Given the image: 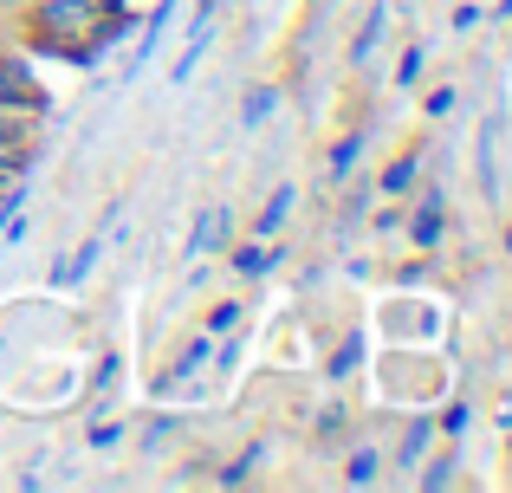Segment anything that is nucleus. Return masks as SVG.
<instances>
[{"instance_id": "obj_8", "label": "nucleus", "mask_w": 512, "mask_h": 493, "mask_svg": "<svg viewBox=\"0 0 512 493\" xmlns=\"http://www.w3.org/2000/svg\"><path fill=\"white\" fill-rule=\"evenodd\" d=\"M292 202H299V189H292V182H279V189L266 195V208L253 215V234H266V241H273V234L292 221Z\"/></svg>"}, {"instance_id": "obj_14", "label": "nucleus", "mask_w": 512, "mask_h": 493, "mask_svg": "<svg viewBox=\"0 0 512 493\" xmlns=\"http://www.w3.org/2000/svg\"><path fill=\"white\" fill-rule=\"evenodd\" d=\"M467 422H474V403H461V396H454V403H441V416H435V435L461 442V435H467Z\"/></svg>"}, {"instance_id": "obj_22", "label": "nucleus", "mask_w": 512, "mask_h": 493, "mask_svg": "<svg viewBox=\"0 0 512 493\" xmlns=\"http://www.w3.org/2000/svg\"><path fill=\"white\" fill-rule=\"evenodd\" d=\"M493 20H512V0H493Z\"/></svg>"}, {"instance_id": "obj_4", "label": "nucleus", "mask_w": 512, "mask_h": 493, "mask_svg": "<svg viewBox=\"0 0 512 493\" xmlns=\"http://www.w3.org/2000/svg\"><path fill=\"white\" fill-rule=\"evenodd\" d=\"M286 260V253H279L273 241H266V234H253V241H240V247H227V266H234L240 279H266L273 273V266Z\"/></svg>"}, {"instance_id": "obj_19", "label": "nucleus", "mask_w": 512, "mask_h": 493, "mask_svg": "<svg viewBox=\"0 0 512 493\" xmlns=\"http://www.w3.org/2000/svg\"><path fill=\"white\" fill-rule=\"evenodd\" d=\"M422 65H428V46H409V52H402V59H396V85L409 91L415 78H422Z\"/></svg>"}, {"instance_id": "obj_15", "label": "nucleus", "mask_w": 512, "mask_h": 493, "mask_svg": "<svg viewBox=\"0 0 512 493\" xmlns=\"http://www.w3.org/2000/svg\"><path fill=\"white\" fill-rule=\"evenodd\" d=\"M376 474H383V468H376V448H350V455H344V481L350 487H370Z\"/></svg>"}, {"instance_id": "obj_1", "label": "nucleus", "mask_w": 512, "mask_h": 493, "mask_svg": "<svg viewBox=\"0 0 512 493\" xmlns=\"http://www.w3.org/2000/svg\"><path fill=\"white\" fill-rule=\"evenodd\" d=\"M111 13H130V7H117V0H33L26 7V46L59 52L72 65H98L91 39H98V26Z\"/></svg>"}, {"instance_id": "obj_9", "label": "nucleus", "mask_w": 512, "mask_h": 493, "mask_svg": "<svg viewBox=\"0 0 512 493\" xmlns=\"http://www.w3.org/2000/svg\"><path fill=\"white\" fill-rule=\"evenodd\" d=\"M98 253H104V234H91V241H78V247H72V260H65V266H59L52 279H59V286H78V279H85L91 266H98Z\"/></svg>"}, {"instance_id": "obj_3", "label": "nucleus", "mask_w": 512, "mask_h": 493, "mask_svg": "<svg viewBox=\"0 0 512 493\" xmlns=\"http://www.w3.org/2000/svg\"><path fill=\"white\" fill-rule=\"evenodd\" d=\"M441 228H448V195L428 189L422 202H415V215H402V234H409L415 253H441Z\"/></svg>"}, {"instance_id": "obj_7", "label": "nucleus", "mask_w": 512, "mask_h": 493, "mask_svg": "<svg viewBox=\"0 0 512 493\" xmlns=\"http://www.w3.org/2000/svg\"><path fill=\"white\" fill-rule=\"evenodd\" d=\"M383 26H389V7H383V0H376V7L363 13L357 39H350V65H370V59H376V46H383Z\"/></svg>"}, {"instance_id": "obj_18", "label": "nucleus", "mask_w": 512, "mask_h": 493, "mask_svg": "<svg viewBox=\"0 0 512 493\" xmlns=\"http://www.w3.org/2000/svg\"><path fill=\"white\" fill-rule=\"evenodd\" d=\"M273 104H279V91H273V85H260V91H253V98H247V104H240V124H247V130H253V124H260V117H266V111H273Z\"/></svg>"}, {"instance_id": "obj_23", "label": "nucleus", "mask_w": 512, "mask_h": 493, "mask_svg": "<svg viewBox=\"0 0 512 493\" xmlns=\"http://www.w3.org/2000/svg\"><path fill=\"white\" fill-rule=\"evenodd\" d=\"M500 429H512V396H506V403H500Z\"/></svg>"}, {"instance_id": "obj_24", "label": "nucleus", "mask_w": 512, "mask_h": 493, "mask_svg": "<svg viewBox=\"0 0 512 493\" xmlns=\"http://www.w3.org/2000/svg\"><path fill=\"white\" fill-rule=\"evenodd\" d=\"M506 253H512V228H506Z\"/></svg>"}, {"instance_id": "obj_16", "label": "nucleus", "mask_w": 512, "mask_h": 493, "mask_svg": "<svg viewBox=\"0 0 512 493\" xmlns=\"http://www.w3.org/2000/svg\"><path fill=\"white\" fill-rule=\"evenodd\" d=\"M357 163H363V137L350 130V137H338V143H331V176H350Z\"/></svg>"}, {"instance_id": "obj_12", "label": "nucleus", "mask_w": 512, "mask_h": 493, "mask_svg": "<svg viewBox=\"0 0 512 493\" xmlns=\"http://www.w3.org/2000/svg\"><path fill=\"white\" fill-rule=\"evenodd\" d=\"M39 169V150H26V143H13V137H0V176H33Z\"/></svg>"}, {"instance_id": "obj_2", "label": "nucleus", "mask_w": 512, "mask_h": 493, "mask_svg": "<svg viewBox=\"0 0 512 493\" xmlns=\"http://www.w3.org/2000/svg\"><path fill=\"white\" fill-rule=\"evenodd\" d=\"M0 104H7V111H26V117L52 111V91L33 78V65H26L20 52H0Z\"/></svg>"}, {"instance_id": "obj_6", "label": "nucleus", "mask_w": 512, "mask_h": 493, "mask_svg": "<svg viewBox=\"0 0 512 493\" xmlns=\"http://www.w3.org/2000/svg\"><path fill=\"white\" fill-rule=\"evenodd\" d=\"M415 182H422V150H402L396 163H389L383 176H376V195H383V202H389V195H409Z\"/></svg>"}, {"instance_id": "obj_21", "label": "nucleus", "mask_w": 512, "mask_h": 493, "mask_svg": "<svg viewBox=\"0 0 512 493\" xmlns=\"http://www.w3.org/2000/svg\"><path fill=\"white\" fill-rule=\"evenodd\" d=\"M454 111V85H435L428 91V117H448Z\"/></svg>"}, {"instance_id": "obj_20", "label": "nucleus", "mask_w": 512, "mask_h": 493, "mask_svg": "<svg viewBox=\"0 0 512 493\" xmlns=\"http://www.w3.org/2000/svg\"><path fill=\"white\" fill-rule=\"evenodd\" d=\"M454 474H461V468H454V455H435V468H428V474H422V487H428V493H435V487H448V481H454Z\"/></svg>"}, {"instance_id": "obj_13", "label": "nucleus", "mask_w": 512, "mask_h": 493, "mask_svg": "<svg viewBox=\"0 0 512 493\" xmlns=\"http://www.w3.org/2000/svg\"><path fill=\"white\" fill-rule=\"evenodd\" d=\"M163 33H169V0H156L150 26L137 33V65H150V59H156V46H163Z\"/></svg>"}, {"instance_id": "obj_17", "label": "nucleus", "mask_w": 512, "mask_h": 493, "mask_svg": "<svg viewBox=\"0 0 512 493\" xmlns=\"http://www.w3.org/2000/svg\"><path fill=\"white\" fill-rule=\"evenodd\" d=\"M234 325H240V299H221L208 318H201V331H208V338H227Z\"/></svg>"}, {"instance_id": "obj_11", "label": "nucleus", "mask_w": 512, "mask_h": 493, "mask_svg": "<svg viewBox=\"0 0 512 493\" xmlns=\"http://www.w3.org/2000/svg\"><path fill=\"white\" fill-rule=\"evenodd\" d=\"M428 442H435V422H428V416H415V422H409V435L396 442V461H402V468H415V461L428 455Z\"/></svg>"}, {"instance_id": "obj_5", "label": "nucleus", "mask_w": 512, "mask_h": 493, "mask_svg": "<svg viewBox=\"0 0 512 493\" xmlns=\"http://www.w3.org/2000/svg\"><path fill=\"white\" fill-rule=\"evenodd\" d=\"M221 234H227V202H208V208L195 215V228H188V260L214 253V247H221Z\"/></svg>"}, {"instance_id": "obj_10", "label": "nucleus", "mask_w": 512, "mask_h": 493, "mask_svg": "<svg viewBox=\"0 0 512 493\" xmlns=\"http://www.w3.org/2000/svg\"><path fill=\"white\" fill-rule=\"evenodd\" d=\"M493 137H500V117H487V130H480V195H487V202H500V169H493Z\"/></svg>"}]
</instances>
